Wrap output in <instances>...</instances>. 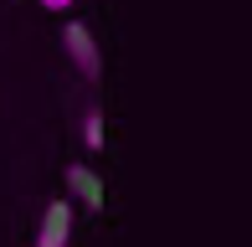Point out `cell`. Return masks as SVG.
Returning a JSON list of instances; mask_svg holds the SVG:
<instances>
[{
  "label": "cell",
  "instance_id": "obj_1",
  "mask_svg": "<svg viewBox=\"0 0 252 247\" xmlns=\"http://www.w3.org/2000/svg\"><path fill=\"white\" fill-rule=\"evenodd\" d=\"M62 47H67V62L83 72V83H98V72H103V52H98L93 31H88V21H67V26H62Z\"/></svg>",
  "mask_w": 252,
  "mask_h": 247
},
{
  "label": "cell",
  "instance_id": "obj_2",
  "mask_svg": "<svg viewBox=\"0 0 252 247\" xmlns=\"http://www.w3.org/2000/svg\"><path fill=\"white\" fill-rule=\"evenodd\" d=\"M67 237H72V201H47L41 227H36V247H67Z\"/></svg>",
  "mask_w": 252,
  "mask_h": 247
},
{
  "label": "cell",
  "instance_id": "obj_3",
  "mask_svg": "<svg viewBox=\"0 0 252 247\" xmlns=\"http://www.w3.org/2000/svg\"><path fill=\"white\" fill-rule=\"evenodd\" d=\"M67 190L72 201H83V211H103V181L93 165H67Z\"/></svg>",
  "mask_w": 252,
  "mask_h": 247
},
{
  "label": "cell",
  "instance_id": "obj_4",
  "mask_svg": "<svg viewBox=\"0 0 252 247\" xmlns=\"http://www.w3.org/2000/svg\"><path fill=\"white\" fill-rule=\"evenodd\" d=\"M83 144H88V150H103V114H98V108L83 114Z\"/></svg>",
  "mask_w": 252,
  "mask_h": 247
},
{
  "label": "cell",
  "instance_id": "obj_5",
  "mask_svg": "<svg viewBox=\"0 0 252 247\" xmlns=\"http://www.w3.org/2000/svg\"><path fill=\"white\" fill-rule=\"evenodd\" d=\"M41 5H47V10H67L72 0H41Z\"/></svg>",
  "mask_w": 252,
  "mask_h": 247
}]
</instances>
